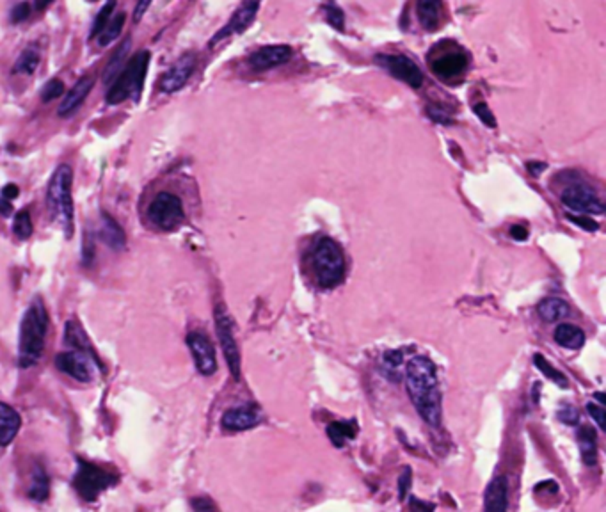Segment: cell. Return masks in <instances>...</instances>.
<instances>
[{
	"label": "cell",
	"instance_id": "obj_1",
	"mask_svg": "<svg viewBox=\"0 0 606 512\" xmlns=\"http://www.w3.org/2000/svg\"><path fill=\"white\" fill-rule=\"evenodd\" d=\"M436 365L427 356H414L405 365V389L418 415L430 427L441 425V389Z\"/></svg>",
	"mask_w": 606,
	"mask_h": 512
},
{
	"label": "cell",
	"instance_id": "obj_2",
	"mask_svg": "<svg viewBox=\"0 0 606 512\" xmlns=\"http://www.w3.org/2000/svg\"><path fill=\"white\" fill-rule=\"evenodd\" d=\"M50 318L48 311L39 297L32 300L27 308L20 324V340H18V365L21 369H29L38 365L47 345Z\"/></svg>",
	"mask_w": 606,
	"mask_h": 512
},
{
	"label": "cell",
	"instance_id": "obj_3",
	"mask_svg": "<svg viewBox=\"0 0 606 512\" xmlns=\"http://www.w3.org/2000/svg\"><path fill=\"white\" fill-rule=\"evenodd\" d=\"M73 171L68 164H61L52 174L47 187V207L52 214V219L57 223L66 237H72L73 221H75V208H73L72 196Z\"/></svg>",
	"mask_w": 606,
	"mask_h": 512
},
{
	"label": "cell",
	"instance_id": "obj_4",
	"mask_svg": "<svg viewBox=\"0 0 606 512\" xmlns=\"http://www.w3.org/2000/svg\"><path fill=\"white\" fill-rule=\"evenodd\" d=\"M148 66H150V52L141 50L128 61L123 70L119 72V75L114 79V82L110 84L109 91H107V103L109 105H116V103H121L128 98H132L134 102H137L141 98L144 88V79H146Z\"/></svg>",
	"mask_w": 606,
	"mask_h": 512
},
{
	"label": "cell",
	"instance_id": "obj_5",
	"mask_svg": "<svg viewBox=\"0 0 606 512\" xmlns=\"http://www.w3.org/2000/svg\"><path fill=\"white\" fill-rule=\"evenodd\" d=\"M312 267L316 283L322 288H333L345 276V256L333 238L322 237L313 244Z\"/></svg>",
	"mask_w": 606,
	"mask_h": 512
},
{
	"label": "cell",
	"instance_id": "obj_6",
	"mask_svg": "<svg viewBox=\"0 0 606 512\" xmlns=\"http://www.w3.org/2000/svg\"><path fill=\"white\" fill-rule=\"evenodd\" d=\"M116 482H118L116 473L94 464V462L79 459V466H77L75 477H73V487L84 500L93 502Z\"/></svg>",
	"mask_w": 606,
	"mask_h": 512
},
{
	"label": "cell",
	"instance_id": "obj_7",
	"mask_svg": "<svg viewBox=\"0 0 606 512\" xmlns=\"http://www.w3.org/2000/svg\"><path fill=\"white\" fill-rule=\"evenodd\" d=\"M429 66L443 81H454L467 68V55L454 41H441L429 55Z\"/></svg>",
	"mask_w": 606,
	"mask_h": 512
},
{
	"label": "cell",
	"instance_id": "obj_8",
	"mask_svg": "<svg viewBox=\"0 0 606 512\" xmlns=\"http://www.w3.org/2000/svg\"><path fill=\"white\" fill-rule=\"evenodd\" d=\"M148 219L162 232H173L185 219L181 199L173 192H159L148 207Z\"/></svg>",
	"mask_w": 606,
	"mask_h": 512
},
{
	"label": "cell",
	"instance_id": "obj_9",
	"mask_svg": "<svg viewBox=\"0 0 606 512\" xmlns=\"http://www.w3.org/2000/svg\"><path fill=\"white\" fill-rule=\"evenodd\" d=\"M215 317V329H217V338H219L221 349L224 352V358H226V363L230 367V372H232L233 379L239 381L240 379V351L239 345H236L235 333H233V320L228 314V309L224 308V305L215 306L214 311Z\"/></svg>",
	"mask_w": 606,
	"mask_h": 512
},
{
	"label": "cell",
	"instance_id": "obj_10",
	"mask_svg": "<svg viewBox=\"0 0 606 512\" xmlns=\"http://www.w3.org/2000/svg\"><path fill=\"white\" fill-rule=\"evenodd\" d=\"M562 203L569 207L574 212L592 214V216H603L605 214V205L599 198L598 192L585 182H571L564 187L560 192Z\"/></svg>",
	"mask_w": 606,
	"mask_h": 512
},
{
	"label": "cell",
	"instance_id": "obj_11",
	"mask_svg": "<svg viewBox=\"0 0 606 512\" xmlns=\"http://www.w3.org/2000/svg\"><path fill=\"white\" fill-rule=\"evenodd\" d=\"M94 365L100 367V369H103L101 361L94 360L93 356L85 354V352L75 351V349H72L70 352H61V354L55 356V367H57L61 372L73 377V379L79 382L93 381Z\"/></svg>",
	"mask_w": 606,
	"mask_h": 512
},
{
	"label": "cell",
	"instance_id": "obj_12",
	"mask_svg": "<svg viewBox=\"0 0 606 512\" xmlns=\"http://www.w3.org/2000/svg\"><path fill=\"white\" fill-rule=\"evenodd\" d=\"M375 63L379 64L381 68L386 70L390 75L405 82L411 88L418 89L423 85V73L418 68V64L409 59V57H405V55L381 54L375 55Z\"/></svg>",
	"mask_w": 606,
	"mask_h": 512
},
{
	"label": "cell",
	"instance_id": "obj_13",
	"mask_svg": "<svg viewBox=\"0 0 606 512\" xmlns=\"http://www.w3.org/2000/svg\"><path fill=\"white\" fill-rule=\"evenodd\" d=\"M187 345H189L198 372L205 377L214 376L217 372V356H215V349L210 338L205 333L192 331L187 335Z\"/></svg>",
	"mask_w": 606,
	"mask_h": 512
},
{
	"label": "cell",
	"instance_id": "obj_14",
	"mask_svg": "<svg viewBox=\"0 0 606 512\" xmlns=\"http://www.w3.org/2000/svg\"><path fill=\"white\" fill-rule=\"evenodd\" d=\"M258 9H260V4H258V2H244V4L240 6L235 13H233V17L228 20L226 25H224L223 29L210 39V47L217 45V43L223 41V39L230 38V36L244 32V30L253 23Z\"/></svg>",
	"mask_w": 606,
	"mask_h": 512
},
{
	"label": "cell",
	"instance_id": "obj_15",
	"mask_svg": "<svg viewBox=\"0 0 606 512\" xmlns=\"http://www.w3.org/2000/svg\"><path fill=\"white\" fill-rule=\"evenodd\" d=\"M194 68H196V57L192 54H187L176 61V63L164 73L162 81H160V89L164 93H176L183 85L189 82L192 76Z\"/></svg>",
	"mask_w": 606,
	"mask_h": 512
},
{
	"label": "cell",
	"instance_id": "obj_16",
	"mask_svg": "<svg viewBox=\"0 0 606 512\" xmlns=\"http://www.w3.org/2000/svg\"><path fill=\"white\" fill-rule=\"evenodd\" d=\"M292 48L288 45H269L261 47L249 57V66L256 72H265V70L276 68L281 64L288 63L292 57Z\"/></svg>",
	"mask_w": 606,
	"mask_h": 512
},
{
	"label": "cell",
	"instance_id": "obj_17",
	"mask_svg": "<svg viewBox=\"0 0 606 512\" xmlns=\"http://www.w3.org/2000/svg\"><path fill=\"white\" fill-rule=\"evenodd\" d=\"M261 422V411L256 406H239L228 409L221 418V425L226 431L242 432L256 427Z\"/></svg>",
	"mask_w": 606,
	"mask_h": 512
},
{
	"label": "cell",
	"instance_id": "obj_18",
	"mask_svg": "<svg viewBox=\"0 0 606 512\" xmlns=\"http://www.w3.org/2000/svg\"><path fill=\"white\" fill-rule=\"evenodd\" d=\"M94 85V75H84L80 76L79 81L75 82V85L72 88V91L64 96L63 102L59 103V109H57V114L61 118H70L77 112V110L82 107V103L85 102V98L89 96V93L93 91Z\"/></svg>",
	"mask_w": 606,
	"mask_h": 512
},
{
	"label": "cell",
	"instance_id": "obj_19",
	"mask_svg": "<svg viewBox=\"0 0 606 512\" xmlns=\"http://www.w3.org/2000/svg\"><path fill=\"white\" fill-rule=\"evenodd\" d=\"M98 237L107 247L114 251H121L127 246V235L118 221L110 217L107 212H101V225L98 229Z\"/></svg>",
	"mask_w": 606,
	"mask_h": 512
},
{
	"label": "cell",
	"instance_id": "obj_20",
	"mask_svg": "<svg viewBox=\"0 0 606 512\" xmlns=\"http://www.w3.org/2000/svg\"><path fill=\"white\" fill-rule=\"evenodd\" d=\"M509 505V480L503 475L493 478L485 489L484 507L489 512H503Z\"/></svg>",
	"mask_w": 606,
	"mask_h": 512
},
{
	"label": "cell",
	"instance_id": "obj_21",
	"mask_svg": "<svg viewBox=\"0 0 606 512\" xmlns=\"http://www.w3.org/2000/svg\"><path fill=\"white\" fill-rule=\"evenodd\" d=\"M21 427V418L18 411L9 404L0 402V447H8L17 438Z\"/></svg>",
	"mask_w": 606,
	"mask_h": 512
},
{
	"label": "cell",
	"instance_id": "obj_22",
	"mask_svg": "<svg viewBox=\"0 0 606 512\" xmlns=\"http://www.w3.org/2000/svg\"><path fill=\"white\" fill-rule=\"evenodd\" d=\"M64 340H66L68 345H70V347H72V349H75V351L85 352V354L93 356L94 360L100 361V358H98L97 351H94L93 345H91V342H89L88 335H85L84 329H82V327H80L75 320L66 322Z\"/></svg>",
	"mask_w": 606,
	"mask_h": 512
},
{
	"label": "cell",
	"instance_id": "obj_23",
	"mask_svg": "<svg viewBox=\"0 0 606 512\" xmlns=\"http://www.w3.org/2000/svg\"><path fill=\"white\" fill-rule=\"evenodd\" d=\"M555 342L558 345L565 349H571V351H576V349L583 347L585 343V333L583 329H580L574 324H560L555 329Z\"/></svg>",
	"mask_w": 606,
	"mask_h": 512
},
{
	"label": "cell",
	"instance_id": "obj_24",
	"mask_svg": "<svg viewBox=\"0 0 606 512\" xmlns=\"http://www.w3.org/2000/svg\"><path fill=\"white\" fill-rule=\"evenodd\" d=\"M50 495V477L43 464H36L32 470V478H30L29 487V498L34 502H45Z\"/></svg>",
	"mask_w": 606,
	"mask_h": 512
},
{
	"label": "cell",
	"instance_id": "obj_25",
	"mask_svg": "<svg viewBox=\"0 0 606 512\" xmlns=\"http://www.w3.org/2000/svg\"><path fill=\"white\" fill-rule=\"evenodd\" d=\"M578 444H580L581 459L587 466L598 462V443H596V431L592 427H580L578 431Z\"/></svg>",
	"mask_w": 606,
	"mask_h": 512
},
{
	"label": "cell",
	"instance_id": "obj_26",
	"mask_svg": "<svg viewBox=\"0 0 606 512\" xmlns=\"http://www.w3.org/2000/svg\"><path fill=\"white\" fill-rule=\"evenodd\" d=\"M537 311L544 322H558L569 315V305L558 297H547L541 303Z\"/></svg>",
	"mask_w": 606,
	"mask_h": 512
},
{
	"label": "cell",
	"instance_id": "obj_27",
	"mask_svg": "<svg viewBox=\"0 0 606 512\" xmlns=\"http://www.w3.org/2000/svg\"><path fill=\"white\" fill-rule=\"evenodd\" d=\"M130 45H132V39L130 38L125 39V41H123L121 45L116 48V52H114L112 57H110L109 63H107L105 70H103V81H105L107 84H109L112 79H116V75H119V72L123 70V64H125V61H127Z\"/></svg>",
	"mask_w": 606,
	"mask_h": 512
},
{
	"label": "cell",
	"instance_id": "obj_28",
	"mask_svg": "<svg viewBox=\"0 0 606 512\" xmlns=\"http://www.w3.org/2000/svg\"><path fill=\"white\" fill-rule=\"evenodd\" d=\"M356 434H358V427L354 422H333L327 427V436L334 447H343L347 441L356 438Z\"/></svg>",
	"mask_w": 606,
	"mask_h": 512
},
{
	"label": "cell",
	"instance_id": "obj_29",
	"mask_svg": "<svg viewBox=\"0 0 606 512\" xmlns=\"http://www.w3.org/2000/svg\"><path fill=\"white\" fill-rule=\"evenodd\" d=\"M125 21H127V14L125 13L114 14V17L109 20V23H107V25L103 27V30L98 34L97 38L98 45H100V47H107V45L116 41V39L119 38V34H121L123 27H125Z\"/></svg>",
	"mask_w": 606,
	"mask_h": 512
},
{
	"label": "cell",
	"instance_id": "obj_30",
	"mask_svg": "<svg viewBox=\"0 0 606 512\" xmlns=\"http://www.w3.org/2000/svg\"><path fill=\"white\" fill-rule=\"evenodd\" d=\"M441 11V2H418V17H420L421 25L427 30H434L438 27Z\"/></svg>",
	"mask_w": 606,
	"mask_h": 512
},
{
	"label": "cell",
	"instance_id": "obj_31",
	"mask_svg": "<svg viewBox=\"0 0 606 512\" xmlns=\"http://www.w3.org/2000/svg\"><path fill=\"white\" fill-rule=\"evenodd\" d=\"M39 66V52L36 47H29L21 52L20 57L17 59L13 66V73H26V75H32Z\"/></svg>",
	"mask_w": 606,
	"mask_h": 512
},
{
	"label": "cell",
	"instance_id": "obj_32",
	"mask_svg": "<svg viewBox=\"0 0 606 512\" xmlns=\"http://www.w3.org/2000/svg\"><path fill=\"white\" fill-rule=\"evenodd\" d=\"M534 363L535 367H537V369L549 379V381H553L556 386H560V388H567V379H565L564 373L558 372L555 367H552V365L547 363V361L544 360L543 354H534Z\"/></svg>",
	"mask_w": 606,
	"mask_h": 512
},
{
	"label": "cell",
	"instance_id": "obj_33",
	"mask_svg": "<svg viewBox=\"0 0 606 512\" xmlns=\"http://www.w3.org/2000/svg\"><path fill=\"white\" fill-rule=\"evenodd\" d=\"M114 9H116V2H107V4H103V8L98 11L97 18H94L93 27H91V32H89V39L98 38V34H100L101 30H103V27L109 23L110 18H112Z\"/></svg>",
	"mask_w": 606,
	"mask_h": 512
},
{
	"label": "cell",
	"instance_id": "obj_34",
	"mask_svg": "<svg viewBox=\"0 0 606 512\" xmlns=\"http://www.w3.org/2000/svg\"><path fill=\"white\" fill-rule=\"evenodd\" d=\"M13 232L20 240H26L32 235V219H30V214L27 210H20L14 216Z\"/></svg>",
	"mask_w": 606,
	"mask_h": 512
},
{
	"label": "cell",
	"instance_id": "obj_35",
	"mask_svg": "<svg viewBox=\"0 0 606 512\" xmlns=\"http://www.w3.org/2000/svg\"><path fill=\"white\" fill-rule=\"evenodd\" d=\"M63 93H64L63 81H59V79H50V81L45 84V88H43L41 100L43 102H52V100L59 98Z\"/></svg>",
	"mask_w": 606,
	"mask_h": 512
},
{
	"label": "cell",
	"instance_id": "obj_36",
	"mask_svg": "<svg viewBox=\"0 0 606 512\" xmlns=\"http://www.w3.org/2000/svg\"><path fill=\"white\" fill-rule=\"evenodd\" d=\"M473 110H475L476 118H478L480 121L485 125V127L496 128V119H494L493 112H491V109L487 107V103H484V102L475 103V105H473Z\"/></svg>",
	"mask_w": 606,
	"mask_h": 512
},
{
	"label": "cell",
	"instance_id": "obj_37",
	"mask_svg": "<svg viewBox=\"0 0 606 512\" xmlns=\"http://www.w3.org/2000/svg\"><path fill=\"white\" fill-rule=\"evenodd\" d=\"M404 361V356L400 351H390L384 354L383 358V363H384V370L386 372H396L400 369V365Z\"/></svg>",
	"mask_w": 606,
	"mask_h": 512
},
{
	"label": "cell",
	"instance_id": "obj_38",
	"mask_svg": "<svg viewBox=\"0 0 606 512\" xmlns=\"http://www.w3.org/2000/svg\"><path fill=\"white\" fill-rule=\"evenodd\" d=\"M325 11H327L329 23H331L334 29L343 30V25H345V23H343V11H341L336 4H327L325 6Z\"/></svg>",
	"mask_w": 606,
	"mask_h": 512
},
{
	"label": "cell",
	"instance_id": "obj_39",
	"mask_svg": "<svg viewBox=\"0 0 606 512\" xmlns=\"http://www.w3.org/2000/svg\"><path fill=\"white\" fill-rule=\"evenodd\" d=\"M427 114H429V118L434 119L436 123H441V125L452 123V116L448 114L447 110L443 109L441 105H429L427 107Z\"/></svg>",
	"mask_w": 606,
	"mask_h": 512
},
{
	"label": "cell",
	"instance_id": "obj_40",
	"mask_svg": "<svg viewBox=\"0 0 606 512\" xmlns=\"http://www.w3.org/2000/svg\"><path fill=\"white\" fill-rule=\"evenodd\" d=\"M558 420L567 425H576L578 420H580V415H578L576 407L571 406V404H565L564 407L558 409Z\"/></svg>",
	"mask_w": 606,
	"mask_h": 512
},
{
	"label": "cell",
	"instance_id": "obj_41",
	"mask_svg": "<svg viewBox=\"0 0 606 512\" xmlns=\"http://www.w3.org/2000/svg\"><path fill=\"white\" fill-rule=\"evenodd\" d=\"M30 11H32V6L29 2H20V4L14 6L11 9V21L13 23H20V21H26L30 17Z\"/></svg>",
	"mask_w": 606,
	"mask_h": 512
},
{
	"label": "cell",
	"instance_id": "obj_42",
	"mask_svg": "<svg viewBox=\"0 0 606 512\" xmlns=\"http://www.w3.org/2000/svg\"><path fill=\"white\" fill-rule=\"evenodd\" d=\"M567 219L571 221L573 225H576V226H580V228L585 229V232H596V229L599 228L598 223H596V221H594L592 217H589V216H567Z\"/></svg>",
	"mask_w": 606,
	"mask_h": 512
},
{
	"label": "cell",
	"instance_id": "obj_43",
	"mask_svg": "<svg viewBox=\"0 0 606 512\" xmlns=\"http://www.w3.org/2000/svg\"><path fill=\"white\" fill-rule=\"evenodd\" d=\"M94 260V238L91 233H88V237L84 238V246H82V262L84 265H91Z\"/></svg>",
	"mask_w": 606,
	"mask_h": 512
},
{
	"label": "cell",
	"instance_id": "obj_44",
	"mask_svg": "<svg viewBox=\"0 0 606 512\" xmlns=\"http://www.w3.org/2000/svg\"><path fill=\"white\" fill-rule=\"evenodd\" d=\"M587 413H589V415L592 416L594 420H596V424H598V427L601 429V431H605L606 424H605V409H603V406H598V404L589 402V404H587Z\"/></svg>",
	"mask_w": 606,
	"mask_h": 512
},
{
	"label": "cell",
	"instance_id": "obj_45",
	"mask_svg": "<svg viewBox=\"0 0 606 512\" xmlns=\"http://www.w3.org/2000/svg\"><path fill=\"white\" fill-rule=\"evenodd\" d=\"M190 505H192L194 511H215L217 509L208 498H194Z\"/></svg>",
	"mask_w": 606,
	"mask_h": 512
},
{
	"label": "cell",
	"instance_id": "obj_46",
	"mask_svg": "<svg viewBox=\"0 0 606 512\" xmlns=\"http://www.w3.org/2000/svg\"><path fill=\"white\" fill-rule=\"evenodd\" d=\"M510 237H512L514 240H527L528 229L521 225H514L512 228H510Z\"/></svg>",
	"mask_w": 606,
	"mask_h": 512
},
{
	"label": "cell",
	"instance_id": "obj_47",
	"mask_svg": "<svg viewBox=\"0 0 606 512\" xmlns=\"http://www.w3.org/2000/svg\"><path fill=\"white\" fill-rule=\"evenodd\" d=\"M409 480H411V470L405 468L402 477H400V496H405V489L409 487Z\"/></svg>",
	"mask_w": 606,
	"mask_h": 512
},
{
	"label": "cell",
	"instance_id": "obj_48",
	"mask_svg": "<svg viewBox=\"0 0 606 512\" xmlns=\"http://www.w3.org/2000/svg\"><path fill=\"white\" fill-rule=\"evenodd\" d=\"M18 192H20L18 191V187L13 185V183H9V185L4 187V191H2V198L8 199V201H11L13 198H17Z\"/></svg>",
	"mask_w": 606,
	"mask_h": 512
},
{
	"label": "cell",
	"instance_id": "obj_49",
	"mask_svg": "<svg viewBox=\"0 0 606 512\" xmlns=\"http://www.w3.org/2000/svg\"><path fill=\"white\" fill-rule=\"evenodd\" d=\"M150 8V2H139L134 9V21H141L143 14L146 13V9Z\"/></svg>",
	"mask_w": 606,
	"mask_h": 512
},
{
	"label": "cell",
	"instance_id": "obj_50",
	"mask_svg": "<svg viewBox=\"0 0 606 512\" xmlns=\"http://www.w3.org/2000/svg\"><path fill=\"white\" fill-rule=\"evenodd\" d=\"M527 167L532 174H535V176H537V174H541V171L546 170V164H543V162H528Z\"/></svg>",
	"mask_w": 606,
	"mask_h": 512
},
{
	"label": "cell",
	"instance_id": "obj_51",
	"mask_svg": "<svg viewBox=\"0 0 606 512\" xmlns=\"http://www.w3.org/2000/svg\"><path fill=\"white\" fill-rule=\"evenodd\" d=\"M11 212V203H9L8 199H0V214H4V216H8V214Z\"/></svg>",
	"mask_w": 606,
	"mask_h": 512
},
{
	"label": "cell",
	"instance_id": "obj_52",
	"mask_svg": "<svg viewBox=\"0 0 606 512\" xmlns=\"http://www.w3.org/2000/svg\"><path fill=\"white\" fill-rule=\"evenodd\" d=\"M594 397L598 398V402H599V404H601V406H603V404H605V402H606L605 393H601V391H598V393H594Z\"/></svg>",
	"mask_w": 606,
	"mask_h": 512
}]
</instances>
